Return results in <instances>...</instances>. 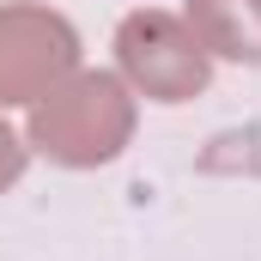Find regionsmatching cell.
<instances>
[{
  "mask_svg": "<svg viewBox=\"0 0 261 261\" xmlns=\"http://www.w3.org/2000/svg\"><path fill=\"white\" fill-rule=\"evenodd\" d=\"M128 140H134L128 79L122 73H85V67H73L55 91H43L31 103V128H24V146L61 170H97V164L122 158Z\"/></svg>",
  "mask_w": 261,
  "mask_h": 261,
  "instance_id": "obj_1",
  "label": "cell"
},
{
  "mask_svg": "<svg viewBox=\"0 0 261 261\" xmlns=\"http://www.w3.org/2000/svg\"><path fill=\"white\" fill-rule=\"evenodd\" d=\"M116 67L128 79V91L152 97V103H189L213 79V55L189 31L182 12L164 6H140L116 24Z\"/></svg>",
  "mask_w": 261,
  "mask_h": 261,
  "instance_id": "obj_2",
  "label": "cell"
},
{
  "mask_svg": "<svg viewBox=\"0 0 261 261\" xmlns=\"http://www.w3.org/2000/svg\"><path fill=\"white\" fill-rule=\"evenodd\" d=\"M79 67V31L55 6L12 0L0 6V110L37 103Z\"/></svg>",
  "mask_w": 261,
  "mask_h": 261,
  "instance_id": "obj_3",
  "label": "cell"
},
{
  "mask_svg": "<svg viewBox=\"0 0 261 261\" xmlns=\"http://www.w3.org/2000/svg\"><path fill=\"white\" fill-rule=\"evenodd\" d=\"M182 18L206 55L261 67V0H182Z\"/></svg>",
  "mask_w": 261,
  "mask_h": 261,
  "instance_id": "obj_4",
  "label": "cell"
},
{
  "mask_svg": "<svg viewBox=\"0 0 261 261\" xmlns=\"http://www.w3.org/2000/svg\"><path fill=\"white\" fill-rule=\"evenodd\" d=\"M24 164H31V146H24V134L12 128L6 116H0V195L24 176Z\"/></svg>",
  "mask_w": 261,
  "mask_h": 261,
  "instance_id": "obj_5",
  "label": "cell"
}]
</instances>
